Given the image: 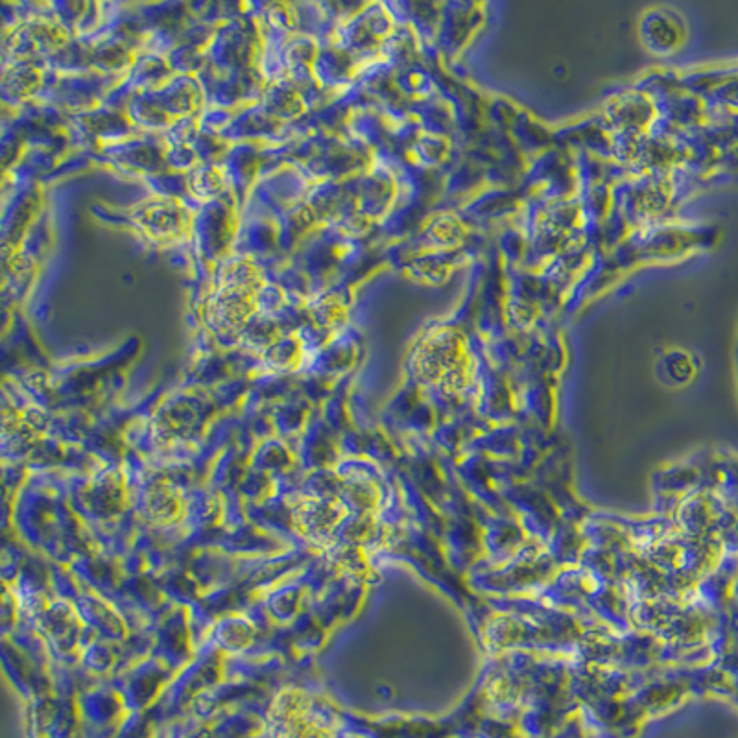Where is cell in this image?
I'll return each instance as SVG.
<instances>
[{"label": "cell", "mask_w": 738, "mask_h": 738, "mask_svg": "<svg viewBox=\"0 0 738 738\" xmlns=\"http://www.w3.org/2000/svg\"><path fill=\"white\" fill-rule=\"evenodd\" d=\"M144 235L157 242L176 240L187 229L185 211L174 200H157L144 203L139 215L135 216Z\"/></svg>", "instance_id": "6da1fadb"}]
</instances>
